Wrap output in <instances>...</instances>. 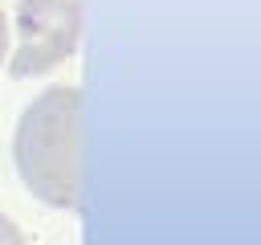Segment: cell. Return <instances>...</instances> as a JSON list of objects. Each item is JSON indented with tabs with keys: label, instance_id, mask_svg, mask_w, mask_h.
Segmentation results:
<instances>
[{
	"label": "cell",
	"instance_id": "obj_2",
	"mask_svg": "<svg viewBox=\"0 0 261 245\" xmlns=\"http://www.w3.org/2000/svg\"><path fill=\"white\" fill-rule=\"evenodd\" d=\"M12 20H16V49L8 57L12 78H41L73 57L82 37L77 0H20Z\"/></svg>",
	"mask_w": 261,
	"mask_h": 245
},
{
	"label": "cell",
	"instance_id": "obj_3",
	"mask_svg": "<svg viewBox=\"0 0 261 245\" xmlns=\"http://www.w3.org/2000/svg\"><path fill=\"white\" fill-rule=\"evenodd\" d=\"M0 245H29V241H24V233H20L4 212H0Z\"/></svg>",
	"mask_w": 261,
	"mask_h": 245
},
{
	"label": "cell",
	"instance_id": "obj_1",
	"mask_svg": "<svg viewBox=\"0 0 261 245\" xmlns=\"http://www.w3.org/2000/svg\"><path fill=\"white\" fill-rule=\"evenodd\" d=\"M77 122H82V90L49 86L41 90L16 118L12 163L24 188L49 208H77Z\"/></svg>",
	"mask_w": 261,
	"mask_h": 245
},
{
	"label": "cell",
	"instance_id": "obj_4",
	"mask_svg": "<svg viewBox=\"0 0 261 245\" xmlns=\"http://www.w3.org/2000/svg\"><path fill=\"white\" fill-rule=\"evenodd\" d=\"M8 65V20H4V12H0V69Z\"/></svg>",
	"mask_w": 261,
	"mask_h": 245
}]
</instances>
